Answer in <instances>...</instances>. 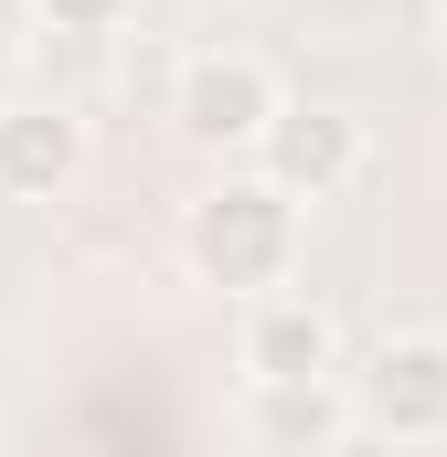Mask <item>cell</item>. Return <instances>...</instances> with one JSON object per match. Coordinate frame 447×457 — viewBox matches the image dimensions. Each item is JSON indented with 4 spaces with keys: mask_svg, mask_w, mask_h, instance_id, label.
<instances>
[{
    "mask_svg": "<svg viewBox=\"0 0 447 457\" xmlns=\"http://www.w3.org/2000/svg\"><path fill=\"white\" fill-rule=\"evenodd\" d=\"M54 43H117L128 21H139V0H21Z\"/></svg>",
    "mask_w": 447,
    "mask_h": 457,
    "instance_id": "cell-8",
    "label": "cell"
},
{
    "mask_svg": "<svg viewBox=\"0 0 447 457\" xmlns=\"http://www.w3.org/2000/svg\"><path fill=\"white\" fill-rule=\"evenodd\" d=\"M277 107H288V86H277V64L245 54V43H203V54H181V75H171V128H181L203 160H256L266 128H277Z\"/></svg>",
    "mask_w": 447,
    "mask_h": 457,
    "instance_id": "cell-2",
    "label": "cell"
},
{
    "mask_svg": "<svg viewBox=\"0 0 447 457\" xmlns=\"http://www.w3.org/2000/svg\"><path fill=\"white\" fill-rule=\"evenodd\" d=\"M86 170V117L64 96H0V203H54Z\"/></svg>",
    "mask_w": 447,
    "mask_h": 457,
    "instance_id": "cell-6",
    "label": "cell"
},
{
    "mask_svg": "<svg viewBox=\"0 0 447 457\" xmlns=\"http://www.w3.org/2000/svg\"><path fill=\"white\" fill-rule=\"evenodd\" d=\"M362 415H351V383H245V436L256 457H331Z\"/></svg>",
    "mask_w": 447,
    "mask_h": 457,
    "instance_id": "cell-7",
    "label": "cell"
},
{
    "mask_svg": "<svg viewBox=\"0 0 447 457\" xmlns=\"http://www.w3.org/2000/svg\"><path fill=\"white\" fill-rule=\"evenodd\" d=\"M351 415L384 447H437L447 436V330H384L351 372Z\"/></svg>",
    "mask_w": 447,
    "mask_h": 457,
    "instance_id": "cell-3",
    "label": "cell"
},
{
    "mask_svg": "<svg viewBox=\"0 0 447 457\" xmlns=\"http://www.w3.org/2000/svg\"><path fill=\"white\" fill-rule=\"evenodd\" d=\"M299 213H309V203H288V192L245 160V170H224L214 192L181 213V255H192V277L224 287V298H277V287L299 277Z\"/></svg>",
    "mask_w": 447,
    "mask_h": 457,
    "instance_id": "cell-1",
    "label": "cell"
},
{
    "mask_svg": "<svg viewBox=\"0 0 447 457\" xmlns=\"http://www.w3.org/2000/svg\"><path fill=\"white\" fill-rule=\"evenodd\" d=\"M234 361L245 383H331L341 372V309L309 287H277V298H245L234 320Z\"/></svg>",
    "mask_w": 447,
    "mask_h": 457,
    "instance_id": "cell-5",
    "label": "cell"
},
{
    "mask_svg": "<svg viewBox=\"0 0 447 457\" xmlns=\"http://www.w3.org/2000/svg\"><path fill=\"white\" fill-rule=\"evenodd\" d=\"M437 54H447V0H437Z\"/></svg>",
    "mask_w": 447,
    "mask_h": 457,
    "instance_id": "cell-9",
    "label": "cell"
},
{
    "mask_svg": "<svg viewBox=\"0 0 447 457\" xmlns=\"http://www.w3.org/2000/svg\"><path fill=\"white\" fill-rule=\"evenodd\" d=\"M64 457H97V447H64Z\"/></svg>",
    "mask_w": 447,
    "mask_h": 457,
    "instance_id": "cell-10",
    "label": "cell"
},
{
    "mask_svg": "<svg viewBox=\"0 0 447 457\" xmlns=\"http://www.w3.org/2000/svg\"><path fill=\"white\" fill-rule=\"evenodd\" d=\"M256 170H266L288 203H341V192L373 170V138H362V117H351V107L288 96L277 128H266V149H256Z\"/></svg>",
    "mask_w": 447,
    "mask_h": 457,
    "instance_id": "cell-4",
    "label": "cell"
}]
</instances>
